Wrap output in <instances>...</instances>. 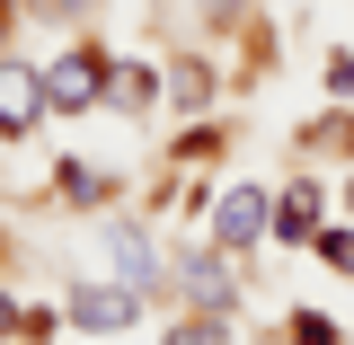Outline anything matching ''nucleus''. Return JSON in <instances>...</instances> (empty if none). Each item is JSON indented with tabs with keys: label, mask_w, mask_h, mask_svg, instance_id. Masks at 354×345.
Wrapping results in <instances>:
<instances>
[{
	"label": "nucleus",
	"mask_w": 354,
	"mask_h": 345,
	"mask_svg": "<svg viewBox=\"0 0 354 345\" xmlns=\"http://www.w3.org/2000/svg\"><path fill=\"white\" fill-rule=\"evenodd\" d=\"M97 257H106V274H115V283H133L142 301H160V292H169V257L151 248L142 213H106V221H97Z\"/></svg>",
	"instance_id": "f257e3e1"
},
{
	"label": "nucleus",
	"mask_w": 354,
	"mask_h": 345,
	"mask_svg": "<svg viewBox=\"0 0 354 345\" xmlns=\"http://www.w3.org/2000/svg\"><path fill=\"white\" fill-rule=\"evenodd\" d=\"M106 71H115L106 44H62V53H44V106H53V115L106 106Z\"/></svg>",
	"instance_id": "f03ea898"
},
{
	"label": "nucleus",
	"mask_w": 354,
	"mask_h": 345,
	"mask_svg": "<svg viewBox=\"0 0 354 345\" xmlns=\"http://www.w3.org/2000/svg\"><path fill=\"white\" fill-rule=\"evenodd\" d=\"M213 248L221 257H257L266 248V230H274V195H266L257 177H239V186H213Z\"/></svg>",
	"instance_id": "7ed1b4c3"
},
{
	"label": "nucleus",
	"mask_w": 354,
	"mask_h": 345,
	"mask_svg": "<svg viewBox=\"0 0 354 345\" xmlns=\"http://www.w3.org/2000/svg\"><path fill=\"white\" fill-rule=\"evenodd\" d=\"M169 283H177V310H239L248 265L221 257V248H177V257H169Z\"/></svg>",
	"instance_id": "20e7f679"
},
{
	"label": "nucleus",
	"mask_w": 354,
	"mask_h": 345,
	"mask_svg": "<svg viewBox=\"0 0 354 345\" xmlns=\"http://www.w3.org/2000/svg\"><path fill=\"white\" fill-rule=\"evenodd\" d=\"M62 319H71L80 337H115V328H133V319H142V292H133V283H115V274H106V283L88 274V283H71V292H62Z\"/></svg>",
	"instance_id": "39448f33"
},
{
	"label": "nucleus",
	"mask_w": 354,
	"mask_h": 345,
	"mask_svg": "<svg viewBox=\"0 0 354 345\" xmlns=\"http://www.w3.org/2000/svg\"><path fill=\"white\" fill-rule=\"evenodd\" d=\"M53 106H44V62L27 53H0V142H27Z\"/></svg>",
	"instance_id": "423d86ee"
},
{
	"label": "nucleus",
	"mask_w": 354,
	"mask_h": 345,
	"mask_svg": "<svg viewBox=\"0 0 354 345\" xmlns=\"http://www.w3.org/2000/svg\"><path fill=\"white\" fill-rule=\"evenodd\" d=\"M106 106H115L124 124H151V115L169 106V71H151L142 53H115V71H106Z\"/></svg>",
	"instance_id": "0eeeda50"
},
{
	"label": "nucleus",
	"mask_w": 354,
	"mask_h": 345,
	"mask_svg": "<svg viewBox=\"0 0 354 345\" xmlns=\"http://www.w3.org/2000/svg\"><path fill=\"white\" fill-rule=\"evenodd\" d=\"M319 221H328V186H319V177H292V186H274V230H266V239H283V248H310V239H319Z\"/></svg>",
	"instance_id": "6e6552de"
},
{
	"label": "nucleus",
	"mask_w": 354,
	"mask_h": 345,
	"mask_svg": "<svg viewBox=\"0 0 354 345\" xmlns=\"http://www.w3.org/2000/svg\"><path fill=\"white\" fill-rule=\"evenodd\" d=\"M160 345H239V328H230V310H177Z\"/></svg>",
	"instance_id": "1a4fd4ad"
},
{
	"label": "nucleus",
	"mask_w": 354,
	"mask_h": 345,
	"mask_svg": "<svg viewBox=\"0 0 354 345\" xmlns=\"http://www.w3.org/2000/svg\"><path fill=\"white\" fill-rule=\"evenodd\" d=\"M204 97H213V62L177 53V62H169V106H177V115H204Z\"/></svg>",
	"instance_id": "9d476101"
},
{
	"label": "nucleus",
	"mask_w": 354,
	"mask_h": 345,
	"mask_svg": "<svg viewBox=\"0 0 354 345\" xmlns=\"http://www.w3.org/2000/svg\"><path fill=\"white\" fill-rule=\"evenodd\" d=\"M53 186H62V204H80V213H97V204L115 195V186L88 169V160H62V169H53Z\"/></svg>",
	"instance_id": "9b49d317"
},
{
	"label": "nucleus",
	"mask_w": 354,
	"mask_h": 345,
	"mask_svg": "<svg viewBox=\"0 0 354 345\" xmlns=\"http://www.w3.org/2000/svg\"><path fill=\"white\" fill-rule=\"evenodd\" d=\"M301 257H319L328 274H354V221H319V239H310Z\"/></svg>",
	"instance_id": "f8f14e48"
},
{
	"label": "nucleus",
	"mask_w": 354,
	"mask_h": 345,
	"mask_svg": "<svg viewBox=\"0 0 354 345\" xmlns=\"http://www.w3.org/2000/svg\"><path fill=\"white\" fill-rule=\"evenodd\" d=\"M274 345H346V328H337V319H319V310H292V328H283Z\"/></svg>",
	"instance_id": "ddd939ff"
},
{
	"label": "nucleus",
	"mask_w": 354,
	"mask_h": 345,
	"mask_svg": "<svg viewBox=\"0 0 354 345\" xmlns=\"http://www.w3.org/2000/svg\"><path fill=\"white\" fill-rule=\"evenodd\" d=\"M27 18H36V27H88L97 0H27Z\"/></svg>",
	"instance_id": "4468645a"
},
{
	"label": "nucleus",
	"mask_w": 354,
	"mask_h": 345,
	"mask_svg": "<svg viewBox=\"0 0 354 345\" xmlns=\"http://www.w3.org/2000/svg\"><path fill=\"white\" fill-rule=\"evenodd\" d=\"M319 142L354 160V106H328V115H319V133H310V151H319Z\"/></svg>",
	"instance_id": "2eb2a0df"
},
{
	"label": "nucleus",
	"mask_w": 354,
	"mask_h": 345,
	"mask_svg": "<svg viewBox=\"0 0 354 345\" xmlns=\"http://www.w3.org/2000/svg\"><path fill=\"white\" fill-rule=\"evenodd\" d=\"M328 97H354V44L328 53Z\"/></svg>",
	"instance_id": "dca6fc26"
},
{
	"label": "nucleus",
	"mask_w": 354,
	"mask_h": 345,
	"mask_svg": "<svg viewBox=\"0 0 354 345\" xmlns=\"http://www.w3.org/2000/svg\"><path fill=\"white\" fill-rule=\"evenodd\" d=\"M18 328H27V310H18L9 292H0V337H18Z\"/></svg>",
	"instance_id": "f3484780"
},
{
	"label": "nucleus",
	"mask_w": 354,
	"mask_h": 345,
	"mask_svg": "<svg viewBox=\"0 0 354 345\" xmlns=\"http://www.w3.org/2000/svg\"><path fill=\"white\" fill-rule=\"evenodd\" d=\"M0 53H9V0H0Z\"/></svg>",
	"instance_id": "a211bd4d"
},
{
	"label": "nucleus",
	"mask_w": 354,
	"mask_h": 345,
	"mask_svg": "<svg viewBox=\"0 0 354 345\" xmlns=\"http://www.w3.org/2000/svg\"><path fill=\"white\" fill-rule=\"evenodd\" d=\"M346 213H354V177H346Z\"/></svg>",
	"instance_id": "6ab92c4d"
},
{
	"label": "nucleus",
	"mask_w": 354,
	"mask_h": 345,
	"mask_svg": "<svg viewBox=\"0 0 354 345\" xmlns=\"http://www.w3.org/2000/svg\"><path fill=\"white\" fill-rule=\"evenodd\" d=\"M9 9H18V0H9Z\"/></svg>",
	"instance_id": "aec40b11"
}]
</instances>
